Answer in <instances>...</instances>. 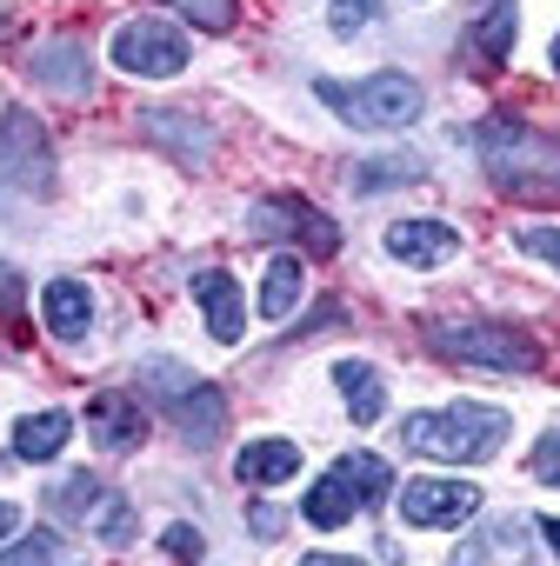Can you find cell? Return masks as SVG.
<instances>
[{
  "instance_id": "6da1fadb",
  "label": "cell",
  "mask_w": 560,
  "mask_h": 566,
  "mask_svg": "<svg viewBox=\"0 0 560 566\" xmlns=\"http://www.w3.org/2000/svg\"><path fill=\"white\" fill-rule=\"evenodd\" d=\"M507 427H514V420H507L500 407H474V400H460V407H440V413H407L401 440H407L414 453H427V460L474 467V460H494V453H500Z\"/></svg>"
},
{
  "instance_id": "7a4b0ae2",
  "label": "cell",
  "mask_w": 560,
  "mask_h": 566,
  "mask_svg": "<svg viewBox=\"0 0 560 566\" xmlns=\"http://www.w3.org/2000/svg\"><path fill=\"white\" fill-rule=\"evenodd\" d=\"M141 394L180 427V440L187 447H214L220 433H227V400H220V387L214 380H200V374H187L180 360H167V354H154V360H141Z\"/></svg>"
},
{
  "instance_id": "3957f363",
  "label": "cell",
  "mask_w": 560,
  "mask_h": 566,
  "mask_svg": "<svg viewBox=\"0 0 560 566\" xmlns=\"http://www.w3.org/2000/svg\"><path fill=\"white\" fill-rule=\"evenodd\" d=\"M474 147L480 160L494 167V180L507 193H560V140L533 134L527 120H480L474 127Z\"/></svg>"
},
{
  "instance_id": "277c9868",
  "label": "cell",
  "mask_w": 560,
  "mask_h": 566,
  "mask_svg": "<svg viewBox=\"0 0 560 566\" xmlns=\"http://www.w3.org/2000/svg\"><path fill=\"white\" fill-rule=\"evenodd\" d=\"M427 347H434L440 360L494 367V374H533V367H540V347H533L520 327H494V321H434V327H427Z\"/></svg>"
},
{
  "instance_id": "5b68a950",
  "label": "cell",
  "mask_w": 560,
  "mask_h": 566,
  "mask_svg": "<svg viewBox=\"0 0 560 566\" xmlns=\"http://www.w3.org/2000/svg\"><path fill=\"white\" fill-rule=\"evenodd\" d=\"M314 94L348 127H367V134H394V127H414L421 120V81H407V74H374V81H354V87L321 81Z\"/></svg>"
},
{
  "instance_id": "8992f818",
  "label": "cell",
  "mask_w": 560,
  "mask_h": 566,
  "mask_svg": "<svg viewBox=\"0 0 560 566\" xmlns=\"http://www.w3.org/2000/svg\"><path fill=\"white\" fill-rule=\"evenodd\" d=\"M54 187V154L34 114H0V207L41 200Z\"/></svg>"
},
{
  "instance_id": "52a82bcc",
  "label": "cell",
  "mask_w": 560,
  "mask_h": 566,
  "mask_svg": "<svg viewBox=\"0 0 560 566\" xmlns=\"http://www.w3.org/2000/svg\"><path fill=\"white\" fill-rule=\"evenodd\" d=\"M107 54H114L121 74H141V81H174L187 67V41L174 28H160V21H127Z\"/></svg>"
},
{
  "instance_id": "ba28073f",
  "label": "cell",
  "mask_w": 560,
  "mask_h": 566,
  "mask_svg": "<svg viewBox=\"0 0 560 566\" xmlns=\"http://www.w3.org/2000/svg\"><path fill=\"white\" fill-rule=\"evenodd\" d=\"M474 513H480V486H467V480H407L401 486L407 526H460Z\"/></svg>"
},
{
  "instance_id": "9c48e42d",
  "label": "cell",
  "mask_w": 560,
  "mask_h": 566,
  "mask_svg": "<svg viewBox=\"0 0 560 566\" xmlns=\"http://www.w3.org/2000/svg\"><path fill=\"white\" fill-rule=\"evenodd\" d=\"M194 301H200V314H207V334H214L220 347H234V340H240V327H247V307H240L234 273H220V266L194 273Z\"/></svg>"
},
{
  "instance_id": "30bf717a",
  "label": "cell",
  "mask_w": 560,
  "mask_h": 566,
  "mask_svg": "<svg viewBox=\"0 0 560 566\" xmlns=\"http://www.w3.org/2000/svg\"><path fill=\"white\" fill-rule=\"evenodd\" d=\"M387 253L407 260V266H440V260L460 253V233L447 220H394L387 227Z\"/></svg>"
},
{
  "instance_id": "8fae6325",
  "label": "cell",
  "mask_w": 560,
  "mask_h": 566,
  "mask_svg": "<svg viewBox=\"0 0 560 566\" xmlns=\"http://www.w3.org/2000/svg\"><path fill=\"white\" fill-rule=\"evenodd\" d=\"M87 427H94V440H101L107 453H134V447H141V433H147V413H141L127 394H94Z\"/></svg>"
},
{
  "instance_id": "7c38bea8",
  "label": "cell",
  "mask_w": 560,
  "mask_h": 566,
  "mask_svg": "<svg viewBox=\"0 0 560 566\" xmlns=\"http://www.w3.org/2000/svg\"><path fill=\"white\" fill-rule=\"evenodd\" d=\"M41 321L54 340H81L94 327V294L81 287V280H48V294H41Z\"/></svg>"
},
{
  "instance_id": "4fadbf2b",
  "label": "cell",
  "mask_w": 560,
  "mask_h": 566,
  "mask_svg": "<svg viewBox=\"0 0 560 566\" xmlns=\"http://www.w3.org/2000/svg\"><path fill=\"white\" fill-rule=\"evenodd\" d=\"M234 473H240L247 486H280V480L301 473V447H294V440H253V447H240Z\"/></svg>"
},
{
  "instance_id": "5bb4252c",
  "label": "cell",
  "mask_w": 560,
  "mask_h": 566,
  "mask_svg": "<svg viewBox=\"0 0 560 566\" xmlns=\"http://www.w3.org/2000/svg\"><path fill=\"white\" fill-rule=\"evenodd\" d=\"M28 74H34L41 87H54V94H87V87H94V67H87V54H81L74 41L41 48V54L28 61Z\"/></svg>"
},
{
  "instance_id": "9a60e30c",
  "label": "cell",
  "mask_w": 560,
  "mask_h": 566,
  "mask_svg": "<svg viewBox=\"0 0 560 566\" xmlns=\"http://www.w3.org/2000/svg\"><path fill=\"white\" fill-rule=\"evenodd\" d=\"M301 287H308V266L294 253H273L267 260V280H260V321H288L294 301H301Z\"/></svg>"
},
{
  "instance_id": "2e32d148",
  "label": "cell",
  "mask_w": 560,
  "mask_h": 566,
  "mask_svg": "<svg viewBox=\"0 0 560 566\" xmlns=\"http://www.w3.org/2000/svg\"><path fill=\"white\" fill-rule=\"evenodd\" d=\"M334 380H341V394H348V413H354L361 427H374V420L387 413V387H381V374H374L367 360H341V367H334Z\"/></svg>"
},
{
  "instance_id": "e0dca14e",
  "label": "cell",
  "mask_w": 560,
  "mask_h": 566,
  "mask_svg": "<svg viewBox=\"0 0 560 566\" xmlns=\"http://www.w3.org/2000/svg\"><path fill=\"white\" fill-rule=\"evenodd\" d=\"M301 513L321 526V533H334V526H348L354 513H361V493L341 480V473H328V480H314L308 486V500H301Z\"/></svg>"
},
{
  "instance_id": "ac0fdd59",
  "label": "cell",
  "mask_w": 560,
  "mask_h": 566,
  "mask_svg": "<svg viewBox=\"0 0 560 566\" xmlns=\"http://www.w3.org/2000/svg\"><path fill=\"white\" fill-rule=\"evenodd\" d=\"M68 433H74L68 413H28V420L14 427V460H54V453L68 447Z\"/></svg>"
},
{
  "instance_id": "d6986e66",
  "label": "cell",
  "mask_w": 560,
  "mask_h": 566,
  "mask_svg": "<svg viewBox=\"0 0 560 566\" xmlns=\"http://www.w3.org/2000/svg\"><path fill=\"white\" fill-rule=\"evenodd\" d=\"M147 134H154V140H167V147H180V160H207V154H214V134H207L200 120H187L180 107L147 114Z\"/></svg>"
},
{
  "instance_id": "ffe728a7",
  "label": "cell",
  "mask_w": 560,
  "mask_h": 566,
  "mask_svg": "<svg viewBox=\"0 0 560 566\" xmlns=\"http://www.w3.org/2000/svg\"><path fill=\"white\" fill-rule=\"evenodd\" d=\"M334 473L361 493V506H381V500L394 493V467H387L381 453H341V460H334Z\"/></svg>"
},
{
  "instance_id": "44dd1931",
  "label": "cell",
  "mask_w": 560,
  "mask_h": 566,
  "mask_svg": "<svg viewBox=\"0 0 560 566\" xmlns=\"http://www.w3.org/2000/svg\"><path fill=\"white\" fill-rule=\"evenodd\" d=\"M48 506H54L61 520H94V513L107 506V486H101L94 473H68L61 486H48Z\"/></svg>"
},
{
  "instance_id": "7402d4cb",
  "label": "cell",
  "mask_w": 560,
  "mask_h": 566,
  "mask_svg": "<svg viewBox=\"0 0 560 566\" xmlns=\"http://www.w3.org/2000/svg\"><path fill=\"white\" fill-rule=\"evenodd\" d=\"M514 28H520L514 0H487V14H480V28H474V54H480V61H507V54H514Z\"/></svg>"
},
{
  "instance_id": "603a6c76",
  "label": "cell",
  "mask_w": 560,
  "mask_h": 566,
  "mask_svg": "<svg viewBox=\"0 0 560 566\" xmlns=\"http://www.w3.org/2000/svg\"><path fill=\"white\" fill-rule=\"evenodd\" d=\"M301 213H308V200H260V207L247 213V233H253V240H280V233H301Z\"/></svg>"
},
{
  "instance_id": "cb8c5ba5",
  "label": "cell",
  "mask_w": 560,
  "mask_h": 566,
  "mask_svg": "<svg viewBox=\"0 0 560 566\" xmlns=\"http://www.w3.org/2000/svg\"><path fill=\"white\" fill-rule=\"evenodd\" d=\"M348 180H354V193H381V187H407V180H421V160H401V154H387V160H367V167H354Z\"/></svg>"
},
{
  "instance_id": "d4e9b609",
  "label": "cell",
  "mask_w": 560,
  "mask_h": 566,
  "mask_svg": "<svg viewBox=\"0 0 560 566\" xmlns=\"http://www.w3.org/2000/svg\"><path fill=\"white\" fill-rule=\"evenodd\" d=\"M167 8H180L194 28H207V34H227L234 28V0H167Z\"/></svg>"
},
{
  "instance_id": "484cf974",
  "label": "cell",
  "mask_w": 560,
  "mask_h": 566,
  "mask_svg": "<svg viewBox=\"0 0 560 566\" xmlns=\"http://www.w3.org/2000/svg\"><path fill=\"white\" fill-rule=\"evenodd\" d=\"M94 526H101V539H107V546H127V539H134V506H127L121 493H107V506L94 513Z\"/></svg>"
},
{
  "instance_id": "4316f807",
  "label": "cell",
  "mask_w": 560,
  "mask_h": 566,
  "mask_svg": "<svg viewBox=\"0 0 560 566\" xmlns=\"http://www.w3.org/2000/svg\"><path fill=\"white\" fill-rule=\"evenodd\" d=\"M34 559H61V539L54 533H34L21 546H0V566H34Z\"/></svg>"
},
{
  "instance_id": "83f0119b",
  "label": "cell",
  "mask_w": 560,
  "mask_h": 566,
  "mask_svg": "<svg viewBox=\"0 0 560 566\" xmlns=\"http://www.w3.org/2000/svg\"><path fill=\"white\" fill-rule=\"evenodd\" d=\"M328 8H334V34H361L381 14V0H328Z\"/></svg>"
},
{
  "instance_id": "f1b7e54d",
  "label": "cell",
  "mask_w": 560,
  "mask_h": 566,
  "mask_svg": "<svg viewBox=\"0 0 560 566\" xmlns=\"http://www.w3.org/2000/svg\"><path fill=\"white\" fill-rule=\"evenodd\" d=\"M301 240H308L314 253H334V247H341V227H334L328 213H314V207H308V213H301Z\"/></svg>"
},
{
  "instance_id": "f546056e",
  "label": "cell",
  "mask_w": 560,
  "mask_h": 566,
  "mask_svg": "<svg viewBox=\"0 0 560 566\" xmlns=\"http://www.w3.org/2000/svg\"><path fill=\"white\" fill-rule=\"evenodd\" d=\"M533 480L540 486H560V433H540L533 440Z\"/></svg>"
},
{
  "instance_id": "4dcf8cb0",
  "label": "cell",
  "mask_w": 560,
  "mask_h": 566,
  "mask_svg": "<svg viewBox=\"0 0 560 566\" xmlns=\"http://www.w3.org/2000/svg\"><path fill=\"white\" fill-rule=\"evenodd\" d=\"M520 247L547 266H560V227H520Z\"/></svg>"
},
{
  "instance_id": "1f68e13d",
  "label": "cell",
  "mask_w": 560,
  "mask_h": 566,
  "mask_svg": "<svg viewBox=\"0 0 560 566\" xmlns=\"http://www.w3.org/2000/svg\"><path fill=\"white\" fill-rule=\"evenodd\" d=\"M160 546H167L174 559H200V533H194V526H167V533H160Z\"/></svg>"
},
{
  "instance_id": "d6a6232c",
  "label": "cell",
  "mask_w": 560,
  "mask_h": 566,
  "mask_svg": "<svg viewBox=\"0 0 560 566\" xmlns=\"http://www.w3.org/2000/svg\"><path fill=\"white\" fill-rule=\"evenodd\" d=\"M0 314L21 321V280H14V266H8V260H0Z\"/></svg>"
},
{
  "instance_id": "836d02e7",
  "label": "cell",
  "mask_w": 560,
  "mask_h": 566,
  "mask_svg": "<svg viewBox=\"0 0 560 566\" xmlns=\"http://www.w3.org/2000/svg\"><path fill=\"white\" fill-rule=\"evenodd\" d=\"M247 526H253V533H280V513H273V506H253Z\"/></svg>"
},
{
  "instance_id": "e575fe53",
  "label": "cell",
  "mask_w": 560,
  "mask_h": 566,
  "mask_svg": "<svg viewBox=\"0 0 560 566\" xmlns=\"http://www.w3.org/2000/svg\"><path fill=\"white\" fill-rule=\"evenodd\" d=\"M540 533H547V546H553V559H560V520H540Z\"/></svg>"
},
{
  "instance_id": "d590c367",
  "label": "cell",
  "mask_w": 560,
  "mask_h": 566,
  "mask_svg": "<svg viewBox=\"0 0 560 566\" xmlns=\"http://www.w3.org/2000/svg\"><path fill=\"white\" fill-rule=\"evenodd\" d=\"M14 520H21V513H14L8 500H0V539H8V533H14Z\"/></svg>"
},
{
  "instance_id": "8d00e7d4",
  "label": "cell",
  "mask_w": 560,
  "mask_h": 566,
  "mask_svg": "<svg viewBox=\"0 0 560 566\" xmlns=\"http://www.w3.org/2000/svg\"><path fill=\"white\" fill-rule=\"evenodd\" d=\"M553 74H560V34H553Z\"/></svg>"
},
{
  "instance_id": "74e56055",
  "label": "cell",
  "mask_w": 560,
  "mask_h": 566,
  "mask_svg": "<svg viewBox=\"0 0 560 566\" xmlns=\"http://www.w3.org/2000/svg\"><path fill=\"white\" fill-rule=\"evenodd\" d=\"M0 467H8V453H0Z\"/></svg>"
}]
</instances>
